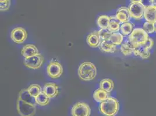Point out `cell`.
<instances>
[{
	"mask_svg": "<svg viewBox=\"0 0 156 116\" xmlns=\"http://www.w3.org/2000/svg\"><path fill=\"white\" fill-rule=\"evenodd\" d=\"M39 53L37 48L33 44L25 45L21 51V55L25 58H30Z\"/></svg>",
	"mask_w": 156,
	"mask_h": 116,
	"instance_id": "13",
	"label": "cell"
},
{
	"mask_svg": "<svg viewBox=\"0 0 156 116\" xmlns=\"http://www.w3.org/2000/svg\"><path fill=\"white\" fill-rule=\"evenodd\" d=\"M79 77L85 81L94 80L97 75L96 66L90 62H85L79 66L78 69Z\"/></svg>",
	"mask_w": 156,
	"mask_h": 116,
	"instance_id": "2",
	"label": "cell"
},
{
	"mask_svg": "<svg viewBox=\"0 0 156 116\" xmlns=\"http://www.w3.org/2000/svg\"><path fill=\"white\" fill-rule=\"evenodd\" d=\"M18 99L27 103H31L34 105L37 104L36 98L30 95L27 89H23L20 91L18 94Z\"/></svg>",
	"mask_w": 156,
	"mask_h": 116,
	"instance_id": "15",
	"label": "cell"
},
{
	"mask_svg": "<svg viewBox=\"0 0 156 116\" xmlns=\"http://www.w3.org/2000/svg\"><path fill=\"white\" fill-rule=\"evenodd\" d=\"M144 18L146 22L155 23L156 22V7L154 5H147L145 7Z\"/></svg>",
	"mask_w": 156,
	"mask_h": 116,
	"instance_id": "11",
	"label": "cell"
},
{
	"mask_svg": "<svg viewBox=\"0 0 156 116\" xmlns=\"http://www.w3.org/2000/svg\"><path fill=\"white\" fill-rule=\"evenodd\" d=\"M133 27L134 25L132 23L130 22H126L123 24H121V27H120V31L121 34L125 36H130L131 33L133 31Z\"/></svg>",
	"mask_w": 156,
	"mask_h": 116,
	"instance_id": "22",
	"label": "cell"
},
{
	"mask_svg": "<svg viewBox=\"0 0 156 116\" xmlns=\"http://www.w3.org/2000/svg\"><path fill=\"white\" fill-rule=\"evenodd\" d=\"M143 29L148 34H152L155 32L154 23H150L149 22H146L143 24Z\"/></svg>",
	"mask_w": 156,
	"mask_h": 116,
	"instance_id": "28",
	"label": "cell"
},
{
	"mask_svg": "<svg viewBox=\"0 0 156 116\" xmlns=\"http://www.w3.org/2000/svg\"><path fill=\"white\" fill-rule=\"evenodd\" d=\"M44 59L43 56L39 53L30 58H25L23 63L27 68L31 69H39L43 64Z\"/></svg>",
	"mask_w": 156,
	"mask_h": 116,
	"instance_id": "8",
	"label": "cell"
},
{
	"mask_svg": "<svg viewBox=\"0 0 156 116\" xmlns=\"http://www.w3.org/2000/svg\"><path fill=\"white\" fill-rule=\"evenodd\" d=\"M37 104L41 106H45L50 103V98L46 95V94L42 91L37 97H36Z\"/></svg>",
	"mask_w": 156,
	"mask_h": 116,
	"instance_id": "24",
	"label": "cell"
},
{
	"mask_svg": "<svg viewBox=\"0 0 156 116\" xmlns=\"http://www.w3.org/2000/svg\"><path fill=\"white\" fill-rule=\"evenodd\" d=\"M91 109L89 105L85 102L75 103L71 110L72 116H90Z\"/></svg>",
	"mask_w": 156,
	"mask_h": 116,
	"instance_id": "7",
	"label": "cell"
},
{
	"mask_svg": "<svg viewBox=\"0 0 156 116\" xmlns=\"http://www.w3.org/2000/svg\"><path fill=\"white\" fill-rule=\"evenodd\" d=\"M110 23V16L107 15H101L98 18L97 24L99 27L103 29H108Z\"/></svg>",
	"mask_w": 156,
	"mask_h": 116,
	"instance_id": "23",
	"label": "cell"
},
{
	"mask_svg": "<svg viewBox=\"0 0 156 116\" xmlns=\"http://www.w3.org/2000/svg\"><path fill=\"white\" fill-rule=\"evenodd\" d=\"M109 41L116 46L122 45L124 41V36L120 32L112 33Z\"/></svg>",
	"mask_w": 156,
	"mask_h": 116,
	"instance_id": "25",
	"label": "cell"
},
{
	"mask_svg": "<svg viewBox=\"0 0 156 116\" xmlns=\"http://www.w3.org/2000/svg\"><path fill=\"white\" fill-rule=\"evenodd\" d=\"M115 16L121 24H123L126 22H129L131 18L128 8L125 7L119 8L117 10Z\"/></svg>",
	"mask_w": 156,
	"mask_h": 116,
	"instance_id": "10",
	"label": "cell"
},
{
	"mask_svg": "<svg viewBox=\"0 0 156 116\" xmlns=\"http://www.w3.org/2000/svg\"><path fill=\"white\" fill-rule=\"evenodd\" d=\"M135 46L132 44L129 40L123 43L121 46V51L125 56H129L133 54Z\"/></svg>",
	"mask_w": 156,
	"mask_h": 116,
	"instance_id": "21",
	"label": "cell"
},
{
	"mask_svg": "<svg viewBox=\"0 0 156 116\" xmlns=\"http://www.w3.org/2000/svg\"><path fill=\"white\" fill-rule=\"evenodd\" d=\"M109 97V93L105 90L98 88L93 93V98L98 102H103Z\"/></svg>",
	"mask_w": 156,
	"mask_h": 116,
	"instance_id": "18",
	"label": "cell"
},
{
	"mask_svg": "<svg viewBox=\"0 0 156 116\" xmlns=\"http://www.w3.org/2000/svg\"><path fill=\"white\" fill-rule=\"evenodd\" d=\"M11 37L15 43L22 44L27 38V32L26 30L21 27H18L11 31Z\"/></svg>",
	"mask_w": 156,
	"mask_h": 116,
	"instance_id": "9",
	"label": "cell"
},
{
	"mask_svg": "<svg viewBox=\"0 0 156 116\" xmlns=\"http://www.w3.org/2000/svg\"><path fill=\"white\" fill-rule=\"evenodd\" d=\"M150 5H154V6H156V0H151V1H150Z\"/></svg>",
	"mask_w": 156,
	"mask_h": 116,
	"instance_id": "31",
	"label": "cell"
},
{
	"mask_svg": "<svg viewBox=\"0 0 156 116\" xmlns=\"http://www.w3.org/2000/svg\"><path fill=\"white\" fill-rule=\"evenodd\" d=\"M154 27H155V32H156V22L154 23Z\"/></svg>",
	"mask_w": 156,
	"mask_h": 116,
	"instance_id": "32",
	"label": "cell"
},
{
	"mask_svg": "<svg viewBox=\"0 0 156 116\" xmlns=\"http://www.w3.org/2000/svg\"><path fill=\"white\" fill-rule=\"evenodd\" d=\"M153 45H154V41H153V39H151V38L149 37V39H148V40H147V41L146 42V43L144 45H143V46H144V47L146 49L150 51V49L152 48V47L153 46Z\"/></svg>",
	"mask_w": 156,
	"mask_h": 116,
	"instance_id": "30",
	"label": "cell"
},
{
	"mask_svg": "<svg viewBox=\"0 0 156 116\" xmlns=\"http://www.w3.org/2000/svg\"><path fill=\"white\" fill-rule=\"evenodd\" d=\"M120 22L117 19L116 16H110V23L108 26V30L112 32H118L120 30Z\"/></svg>",
	"mask_w": 156,
	"mask_h": 116,
	"instance_id": "20",
	"label": "cell"
},
{
	"mask_svg": "<svg viewBox=\"0 0 156 116\" xmlns=\"http://www.w3.org/2000/svg\"><path fill=\"white\" fill-rule=\"evenodd\" d=\"M87 43L88 45L92 48L98 47L101 43V39L98 32L90 33L87 37Z\"/></svg>",
	"mask_w": 156,
	"mask_h": 116,
	"instance_id": "14",
	"label": "cell"
},
{
	"mask_svg": "<svg viewBox=\"0 0 156 116\" xmlns=\"http://www.w3.org/2000/svg\"><path fill=\"white\" fill-rule=\"evenodd\" d=\"M29 93L30 95L34 97H36L39 95V94L43 91L41 90V87L38 84H32L29 86V87L27 88Z\"/></svg>",
	"mask_w": 156,
	"mask_h": 116,
	"instance_id": "26",
	"label": "cell"
},
{
	"mask_svg": "<svg viewBox=\"0 0 156 116\" xmlns=\"http://www.w3.org/2000/svg\"><path fill=\"white\" fill-rule=\"evenodd\" d=\"M149 38V34L143 29L137 28L133 30L129 36V41L132 44L136 46L144 45Z\"/></svg>",
	"mask_w": 156,
	"mask_h": 116,
	"instance_id": "3",
	"label": "cell"
},
{
	"mask_svg": "<svg viewBox=\"0 0 156 116\" xmlns=\"http://www.w3.org/2000/svg\"><path fill=\"white\" fill-rule=\"evenodd\" d=\"M119 109V103L116 98L109 97L100 103L99 106L100 112L105 116L117 115Z\"/></svg>",
	"mask_w": 156,
	"mask_h": 116,
	"instance_id": "1",
	"label": "cell"
},
{
	"mask_svg": "<svg viewBox=\"0 0 156 116\" xmlns=\"http://www.w3.org/2000/svg\"><path fill=\"white\" fill-rule=\"evenodd\" d=\"M114 88V81L110 78L103 79L100 83V88L110 93Z\"/></svg>",
	"mask_w": 156,
	"mask_h": 116,
	"instance_id": "19",
	"label": "cell"
},
{
	"mask_svg": "<svg viewBox=\"0 0 156 116\" xmlns=\"http://www.w3.org/2000/svg\"><path fill=\"white\" fill-rule=\"evenodd\" d=\"M98 33L101 39V41H109L111 36L112 34L108 30V29H101L99 31H98Z\"/></svg>",
	"mask_w": 156,
	"mask_h": 116,
	"instance_id": "27",
	"label": "cell"
},
{
	"mask_svg": "<svg viewBox=\"0 0 156 116\" xmlns=\"http://www.w3.org/2000/svg\"><path fill=\"white\" fill-rule=\"evenodd\" d=\"M145 7L142 1H131L128 7L130 17L136 20L143 19Z\"/></svg>",
	"mask_w": 156,
	"mask_h": 116,
	"instance_id": "5",
	"label": "cell"
},
{
	"mask_svg": "<svg viewBox=\"0 0 156 116\" xmlns=\"http://www.w3.org/2000/svg\"><path fill=\"white\" fill-rule=\"evenodd\" d=\"M133 54L135 56H139L143 59H146L149 58L151 55L150 50L146 49L143 45H139L135 46Z\"/></svg>",
	"mask_w": 156,
	"mask_h": 116,
	"instance_id": "17",
	"label": "cell"
},
{
	"mask_svg": "<svg viewBox=\"0 0 156 116\" xmlns=\"http://www.w3.org/2000/svg\"><path fill=\"white\" fill-rule=\"evenodd\" d=\"M49 98H54L58 95V86L54 83L45 84L43 90Z\"/></svg>",
	"mask_w": 156,
	"mask_h": 116,
	"instance_id": "12",
	"label": "cell"
},
{
	"mask_svg": "<svg viewBox=\"0 0 156 116\" xmlns=\"http://www.w3.org/2000/svg\"><path fill=\"white\" fill-rule=\"evenodd\" d=\"M11 5V1L1 0L0 1V10L1 11H5L9 9Z\"/></svg>",
	"mask_w": 156,
	"mask_h": 116,
	"instance_id": "29",
	"label": "cell"
},
{
	"mask_svg": "<svg viewBox=\"0 0 156 116\" xmlns=\"http://www.w3.org/2000/svg\"><path fill=\"white\" fill-rule=\"evenodd\" d=\"M16 109L20 116H34L36 113V105L27 103L18 98Z\"/></svg>",
	"mask_w": 156,
	"mask_h": 116,
	"instance_id": "4",
	"label": "cell"
},
{
	"mask_svg": "<svg viewBox=\"0 0 156 116\" xmlns=\"http://www.w3.org/2000/svg\"><path fill=\"white\" fill-rule=\"evenodd\" d=\"M100 49L101 51L105 53H114L117 49V46L112 43H111L110 41H102L99 46Z\"/></svg>",
	"mask_w": 156,
	"mask_h": 116,
	"instance_id": "16",
	"label": "cell"
},
{
	"mask_svg": "<svg viewBox=\"0 0 156 116\" xmlns=\"http://www.w3.org/2000/svg\"><path fill=\"white\" fill-rule=\"evenodd\" d=\"M47 73L50 77L53 79H56L61 77L62 74L63 67L59 62L52 60L47 65Z\"/></svg>",
	"mask_w": 156,
	"mask_h": 116,
	"instance_id": "6",
	"label": "cell"
}]
</instances>
